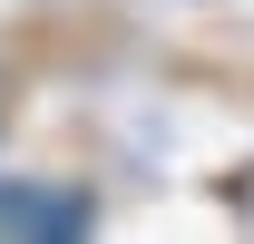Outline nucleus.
<instances>
[{"instance_id":"f257e3e1","label":"nucleus","mask_w":254,"mask_h":244,"mask_svg":"<svg viewBox=\"0 0 254 244\" xmlns=\"http://www.w3.org/2000/svg\"><path fill=\"white\" fill-rule=\"evenodd\" d=\"M98 205L78 195V185H0V235H88Z\"/></svg>"}]
</instances>
